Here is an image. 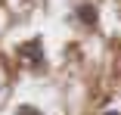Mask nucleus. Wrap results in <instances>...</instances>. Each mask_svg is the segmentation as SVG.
I'll return each mask as SVG.
<instances>
[{"mask_svg":"<svg viewBox=\"0 0 121 115\" xmlns=\"http://www.w3.org/2000/svg\"><path fill=\"white\" fill-rule=\"evenodd\" d=\"M19 56H28V59H31V65L43 62V53H40V40H28L25 47H19Z\"/></svg>","mask_w":121,"mask_h":115,"instance_id":"obj_1","label":"nucleus"},{"mask_svg":"<svg viewBox=\"0 0 121 115\" xmlns=\"http://www.w3.org/2000/svg\"><path fill=\"white\" fill-rule=\"evenodd\" d=\"M78 13H81V22H87V25H96V19H99V16H96V9H93V6H87V3H84Z\"/></svg>","mask_w":121,"mask_h":115,"instance_id":"obj_2","label":"nucleus"},{"mask_svg":"<svg viewBox=\"0 0 121 115\" xmlns=\"http://www.w3.org/2000/svg\"><path fill=\"white\" fill-rule=\"evenodd\" d=\"M22 115H34V109H28V106H25V109H22Z\"/></svg>","mask_w":121,"mask_h":115,"instance_id":"obj_3","label":"nucleus"},{"mask_svg":"<svg viewBox=\"0 0 121 115\" xmlns=\"http://www.w3.org/2000/svg\"><path fill=\"white\" fill-rule=\"evenodd\" d=\"M103 115H121V112H118V109H109V112H103Z\"/></svg>","mask_w":121,"mask_h":115,"instance_id":"obj_4","label":"nucleus"}]
</instances>
